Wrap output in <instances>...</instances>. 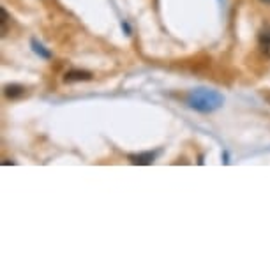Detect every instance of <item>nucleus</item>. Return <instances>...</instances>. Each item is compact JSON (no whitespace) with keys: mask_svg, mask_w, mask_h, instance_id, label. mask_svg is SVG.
I'll use <instances>...</instances> for the list:
<instances>
[{"mask_svg":"<svg viewBox=\"0 0 270 270\" xmlns=\"http://www.w3.org/2000/svg\"><path fill=\"white\" fill-rule=\"evenodd\" d=\"M188 103L193 110H196V112L210 113V112H216L217 108H221L224 99L219 92H216V90L196 88V90H191V92H189Z\"/></svg>","mask_w":270,"mask_h":270,"instance_id":"nucleus-1","label":"nucleus"},{"mask_svg":"<svg viewBox=\"0 0 270 270\" xmlns=\"http://www.w3.org/2000/svg\"><path fill=\"white\" fill-rule=\"evenodd\" d=\"M92 79V72L81 71V69H71V71L65 72L64 83H76V81H88Z\"/></svg>","mask_w":270,"mask_h":270,"instance_id":"nucleus-2","label":"nucleus"},{"mask_svg":"<svg viewBox=\"0 0 270 270\" xmlns=\"http://www.w3.org/2000/svg\"><path fill=\"white\" fill-rule=\"evenodd\" d=\"M155 159L154 152H141V154H131L129 155V162L131 164H138V166H147L152 164Z\"/></svg>","mask_w":270,"mask_h":270,"instance_id":"nucleus-3","label":"nucleus"},{"mask_svg":"<svg viewBox=\"0 0 270 270\" xmlns=\"http://www.w3.org/2000/svg\"><path fill=\"white\" fill-rule=\"evenodd\" d=\"M4 94H6V98H9V99H18L25 94V86L18 85V83H11V85L4 86Z\"/></svg>","mask_w":270,"mask_h":270,"instance_id":"nucleus-4","label":"nucleus"},{"mask_svg":"<svg viewBox=\"0 0 270 270\" xmlns=\"http://www.w3.org/2000/svg\"><path fill=\"white\" fill-rule=\"evenodd\" d=\"M258 43L263 53L270 57V27L261 29V32H259V36H258Z\"/></svg>","mask_w":270,"mask_h":270,"instance_id":"nucleus-5","label":"nucleus"},{"mask_svg":"<svg viewBox=\"0 0 270 270\" xmlns=\"http://www.w3.org/2000/svg\"><path fill=\"white\" fill-rule=\"evenodd\" d=\"M32 48H34V51H36L39 57H43V58H50L51 57V53L48 50H44V46L41 43H37L36 39H32Z\"/></svg>","mask_w":270,"mask_h":270,"instance_id":"nucleus-6","label":"nucleus"},{"mask_svg":"<svg viewBox=\"0 0 270 270\" xmlns=\"http://www.w3.org/2000/svg\"><path fill=\"white\" fill-rule=\"evenodd\" d=\"M122 29H124V30H126V32H127V34H129V32H131V29H129V25H127V23H122Z\"/></svg>","mask_w":270,"mask_h":270,"instance_id":"nucleus-7","label":"nucleus"},{"mask_svg":"<svg viewBox=\"0 0 270 270\" xmlns=\"http://www.w3.org/2000/svg\"><path fill=\"white\" fill-rule=\"evenodd\" d=\"M2 164H4V166H8V164H15V161H9V159H8V161H4V162H2Z\"/></svg>","mask_w":270,"mask_h":270,"instance_id":"nucleus-8","label":"nucleus"},{"mask_svg":"<svg viewBox=\"0 0 270 270\" xmlns=\"http://www.w3.org/2000/svg\"><path fill=\"white\" fill-rule=\"evenodd\" d=\"M259 2H263V4H270V0H259Z\"/></svg>","mask_w":270,"mask_h":270,"instance_id":"nucleus-9","label":"nucleus"}]
</instances>
